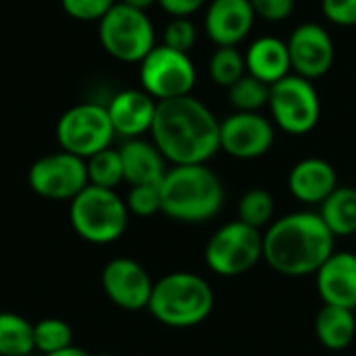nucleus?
<instances>
[{"label": "nucleus", "instance_id": "1", "mask_svg": "<svg viewBox=\"0 0 356 356\" xmlns=\"http://www.w3.org/2000/svg\"><path fill=\"white\" fill-rule=\"evenodd\" d=\"M219 129L215 113L190 94L156 104L150 136L167 163L207 165L221 150Z\"/></svg>", "mask_w": 356, "mask_h": 356}, {"label": "nucleus", "instance_id": "2", "mask_svg": "<svg viewBox=\"0 0 356 356\" xmlns=\"http://www.w3.org/2000/svg\"><path fill=\"white\" fill-rule=\"evenodd\" d=\"M336 236L319 213L298 211L273 221L263 234V261L280 275H315L336 252Z\"/></svg>", "mask_w": 356, "mask_h": 356}, {"label": "nucleus", "instance_id": "3", "mask_svg": "<svg viewBox=\"0 0 356 356\" xmlns=\"http://www.w3.org/2000/svg\"><path fill=\"white\" fill-rule=\"evenodd\" d=\"M161 190V213L179 223H204L219 215L225 188L207 165H173L167 169Z\"/></svg>", "mask_w": 356, "mask_h": 356}, {"label": "nucleus", "instance_id": "4", "mask_svg": "<svg viewBox=\"0 0 356 356\" xmlns=\"http://www.w3.org/2000/svg\"><path fill=\"white\" fill-rule=\"evenodd\" d=\"M215 307L211 284L190 271H175L154 282L148 311L173 330H188L204 323Z\"/></svg>", "mask_w": 356, "mask_h": 356}, {"label": "nucleus", "instance_id": "5", "mask_svg": "<svg viewBox=\"0 0 356 356\" xmlns=\"http://www.w3.org/2000/svg\"><path fill=\"white\" fill-rule=\"evenodd\" d=\"M69 221L81 240L104 246L117 242L125 234L129 211L115 190L86 186L71 200Z\"/></svg>", "mask_w": 356, "mask_h": 356}, {"label": "nucleus", "instance_id": "6", "mask_svg": "<svg viewBox=\"0 0 356 356\" xmlns=\"http://www.w3.org/2000/svg\"><path fill=\"white\" fill-rule=\"evenodd\" d=\"M102 48L121 63H142L156 46V31L146 10L117 2L100 21Z\"/></svg>", "mask_w": 356, "mask_h": 356}, {"label": "nucleus", "instance_id": "7", "mask_svg": "<svg viewBox=\"0 0 356 356\" xmlns=\"http://www.w3.org/2000/svg\"><path fill=\"white\" fill-rule=\"evenodd\" d=\"M269 111L275 127L290 136L311 134L321 119V98L311 79L296 73L269 88Z\"/></svg>", "mask_w": 356, "mask_h": 356}, {"label": "nucleus", "instance_id": "8", "mask_svg": "<svg viewBox=\"0 0 356 356\" xmlns=\"http://www.w3.org/2000/svg\"><path fill=\"white\" fill-rule=\"evenodd\" d=\"M259 261H263V234L240 219L221 225L204 248L207 267L221 277L244 275Z\"/></svg>", "mask_w": 356, "mask_h": 356}, {"label": "nucleus", "instance_id": "9", "mask_svg": "<svg viewBox=\"0 0 356 356\" xmlns=\"http://www.w3.org/2000/svg\"><path fill=\"white\" fill-rule=\"evenodd\" d=\"M115 129L106 106L96 102H81L67 108L56 123V142L60 150L79 159H90L96 152L111 148Z\"/></svg>", "mask_w": 356, "mask_h": 356}, {"label": "nucleus", "instance_id": "10", "mask_svg": "<svg viewBox=\"0 0 356 356\" xmlns=\"http://www.w3.org/2000/svg\"><path fill=\"white\" fill-rule=\"evenodd\" d=\"M196 67L188 52L156 44L140 63V83L156 102L190 96L196 86Z\"/></svg>", "mask_w": 356, "mask_h": 356}, {"label": "nucleus", "instance_id": "11", "mask_svg": "<svg viewBox=\"0 0 356 356\" xmlns=\"http://www.w3.org/2000/svg\"><path fill=\"white\" fill-rule=\"evenodd\" d=\"M29 188L48 200H73L88 181L86 159L58 150L38 159L27 173Z\"/></svg>", "mask_w": 356, "mask_h": 356}, {"label": "nucleus", "instance_id": "12", "mask_svg": "<svg viewBox=\"0 0 356 356\" xmlns=\"http://www.w3.org/2000/svg\"><path fill=\"white\" fill-rule=\"evenodd\" d=\"M275 142V125L261 113H232L221 121L219 144L225 154L238 161L265 156Z\"/></svg>", "mask_w": 356, "mask_h": 356}, {"label": "nucleus", "instance_id": "13", "mask_svg": "<svg viewBox=\"0 0 356 356\" xmlns=\"http://www.w3.org/2000/svg\"><path fill=\"white\" fill-rule=\"evenodd\" d=\"M286 44L290 52L292 73L305 79L313 81L323 77L336 60L334 38L319 23H300L298 27L292 29Z\"/></svg>", "mask_w": 356, "mask_h": 356}, {"label": "nucleus", "instance_id": "14", "mask_svg": "<svg viewBox=\"0 0 356 356\" xmlns=\"http://www.w3.org/2000/svg\"><path fill=\"white\" fill-rule=\"evenodd\" d=\"M154 282L148 271L134 259L119 257L102 269V290L108 300L123 311L148 309Z\"/></svg>", "mask_w": 356, "mask_h": 356}, {"label": "nucleus", "instance_id": "15", "mask_svg": "<svg viewBox=\"0 0 356 356\" xmlns=\"http://www.w3.org/2000/svg\"><path fill=\"white\" fill-rule=\"evenodd\" d=\"M257 21L250 0H211L204 13V31L217 46H238Z\"/></svg>", "mask_w": 356, "mask_h": 356}, {"label": "nucleus", "instance_id": "16", "mask_svg": "<svg viewBox=\"0 0 356 356\" xmlns=\"http://www.w3.org/2000/svg\"><path fill=\"white\" fill-rule=\"evenodd\" d=\"M156 104L159 102L144 90L117 92L106 104V113L113 123L115 136L134 140L142 138L144 134H150L156 115Z\"/></svg>", "mask_w": 356, "mask_h": 356}, {"label": "nucleus", "instance_id": "17", "mask_svg": "<svg viewBox=\"0 0 356 356\" xmlns=\"http://www.w3.org/2000/svg\"><path fill=\"white\" fill-rule=\"evenodd\" d=\"M323 305L356 311V252H334L315 273Z\"/></svg>", "mask_w": 356, "mask_h": 356}, {"label": "nucleus", "instance_id": "18", "mask_svg": "<svg viewBox=\"0 0 356 356\" xmlns=\"http://www.w3.org/2000/svg\"><path fill=\"white\" fill-rule=\"evenodd\" d=\"M288 188L298 202L321 204L338 188V173L325 159L309 156L292 167L288 175Z\"/></svg>", "mask_w": 356, "mask_h": 356}, {"label": "nucleus", "instance_id": "19", "mask_svg": "<svg viewBox=\"0 0 356 356\" xmlns=\"http://www.w3.org/2000/svg\"><path fill=\"white\" fill-rule=\"evenodd\" d=\"M123 177L129 186H159L167 173V159L144 138L125 140L119 148Z\"/></svg>", "mask_w": 356, "mask_h": 356}, {"label": "nucleus", "instance_id": "20", "mask_svg": "<svg viewBox=\"0 0 356 356\" xmlns=\"http://www.w3.org/2000/svg\"><path fill=\"white\" fill-rule=\"evenodd\" d=\"M246 73L269 88L292 73L288 44L275 35L257 38L244 52Z\"/></svg>", "mask_w": 356, "mask_h": 356}, {"label": "nucleus", "instance_id": "21", "mask_svg": "<svg viewBox=\"0 0 356 356\" xmlns=\"http://www.w3.org/2000/svg\"><path fill=\"white\" fill-rule=\"evenodd\" d=\"M315 334L321 346L327 350H344L356 336L355 311L323 305L315 317Z\"/></svg>", "mask_w": 356, "mask_h": 356}, {"label": "nucleus", "instance_id": "22", "mask_svg": "<svg viewBox=\"0 0 356 356\" xmlns=\"http://www.w3.org/2000/svg\"><path fill=\"white\" fill-rule=\"evenodd\" d=\"M319 207L323 223L336 238L356 234V188L338 186Z\"/></svg>", "mask_w": 356, "mask_h": 356}, {"label": "nucleus", "instance_id": "23", "mask_svg": "<svg viewBox=\"0 0 356 356\" xmlns=\"http://www.w3.org/2000/svg\"><path fill=\"white\" fill-rule=\"evenodd\" d=\"M33 353V323L17 313H0V356H27Z\"/></svg>", "mask_w": 356, "mask_h": 356}, {"label": "nucleus", "instance_id": "24", "mask_svg": "<svg viewBox=\"0 0 356 356\" xmlns=\"http://www.w3.org/2000/svg\"><path fill=\"white\" fill-rule=\"evenodd\" d=\"M209 75L219 88H232L246 75V60L238 46H217L209 60Z\"/></svg>", "mask_w": 356, "mask_h": 356}, {"label": "nucleus", "instance_id": "25", "mask_svg": "<svg viewBox=\"0 0 356 356\" xmlns=\"http://www.w3.org/2000/svg\"><path fill=\"white\" fill-rule=\"evenodd\" d=\"M86 169H88L90 186L115 190L121 181H125L119 148L117 150L115 148H104V150L96 152L94 156L86 159Z\"/></svg>", "mask_w": 356, "mask_h": 356}, {"label": "nucleus", "instance_id": "26", "mask_svg": "<svg viewBox=\"0 0 356 356\" xmlns=\"http://www.w3.org/2000/svg\"><path fill=\"white\" fill-rule=\"evenodd\" d=\"M273 215H275V198L271 196V192L263 188H252L240 198L238 217L242 223L254 229H263L271 225Z\"/></svg>", "mask_w": 356, "mask_h": 356}, {"label": "nucleus", "instance_id": "27", "mask_svg": "<svg viewBox=\"0 0 356 356\" xmlns=\"http://www.w3.org/2000/svg\"><path fill=\"white\" fill-rule=\"evenodd\" d=\"M73 344V330L67 321L48 317L33 323V346L42 356L52 355Z\"/></svg>", "mask_w": 356, "mask_h": 356}, {"label": "nucleus", "instance_id": "28", "mask_svg": "<svg viewBox=\"0 0 356 356\" xmlns=\"http://www.w3.org/2000/svg\"><path fill=\"white\" fill-rule=\"evenodd\" d=\"M229 102L240 113H259L269 104V86L254 79L252 75H244L229 90Z\"/></svg>", "mask_w": 356, "mask_h": 356}, {"label": "nucleus", "instance_id": "29", "mask_svg": "<svg viewBox=\"0 0 356 356\" xmlns=\"http://www.w3.org/2000/svg\"><path fill=\"white\" fill-rule=\"evenodd\" d=\"M196 40H198V29L190 21V17H173L163 31V44L179 52L190 54V50L196 46Z\"/></svg>", "mask_w": 356, "mask_h": 356}, {"label": "nucleus", "instance_id": "30", "mask_svg": "<svg viewBox=\"0 0 356 356\" xmlns=\"http://www.w3.org/2000/svg\"><path fill=\"white\" fill-rule=\"evenodd\" d=\"M125 204L136 217H152L161 213V190L159 186H131Z\"/></svg>", "mask_w": 356, "mask_h": 356}, {"label": "nucleus", "instance_id": "31", "mask_svg": "<svg viewBox=\"0 0 356 356\" xmlns=\"http://www.w3.org/2000/svg\"><path fill=\"white\" fill-rule=\"evenodd\" d=\"M65 13L77 21H100L117 2L115 0H60Z\"/></svg>", "mask_w": 356, "mask_h": 356}, {"label": "nucleus", "instance_id": "32", "mask_svg": "<svg viewBox=\"0 0 356 356\" xmlns=\"http://www.w3.org/2000/svg\"><path fill=\"white\" fill-rule=\"evenodd\" d=\"M250 4L259 19L269 23H282L294 13L296 0H250Z\"/></svg>", "mask_w": 356, "mask_h": 356}, {"label": "nucleus", "instance_id": "33", "mask_svg": "<svg viewBox=\"0 0 356 356\" xmlns=\"http://www.w3.org/2000/svg\"><path fill=\"white\" fill-rule=\"evenodd\" d=\"M321 10L338 27H356V0H321Z\"/></svg>", "mask_w": 356, "mask_h": 356}, {"label": "nucleus", "instance_id": "34", "mask_svg": "<svg viewBox=\"0 0 356 356\" xmlns=\"http://www.w3.org/2000/svg\"><path fill=\"white\" fill-rule=\"evenodd\" d=\"M207 0H159V6L171 17H190L198 13Z\"/></svg>", "mask_w": 356, "mask_h": 356}, {"label": "nucleus", "instance_id": "35", "mask_svg": "<svg viewBox=\"0 0 356 356\" xmlns=\"http://www.w3.org/2000/svg\"><path fill=\"white\" fill-rule=\"evenodd\" d=\"M46 356H90L86 350H81V348H77V346H67V348H63V350H56V353H52V355H46Z\"/></svg>", "mask_w": 356, "mask_h": 356}, {"label": "nucleus", "instance_id": "36", "mask_svg": "<svg viewBox=\"0 0 356 356\" xmlns=\"http://www.w3.org/2000/svg\"><path fill=\"white\" fill-rule=\"evenodd\" d=\"M121 2L127 4V6L140 8V10H146V8H150L152 4H159V0H121Z\"/></svg>", "mask_w": 356, "mask_h": 356}, {"label": "nucleus", "instance_id": "37", "mask_svg": "<svg viewBox=\"0 0 356 356\" xmlns=\"http://www.w3.org/2000/svg\"><path fill=\"white\" fill-rule=\"evenodd\" d=\"M98 356H113V355H98Z\"/></svg>", "mask_w": 356, "mask_h": 356}, {"label": "nucleus", "instance_id": "38", "mask_svg": "<svg viewBox=\"0 0 356 356\" xmlns=\"http://www.w3.org/2000/svg\"><path fill=\"white\" fill-rule=\"evenodd\" d=\"M27 356H35V355H27Z\"/></svg>", "mask_w": 356, "mask_h": 356}]
</instances>
